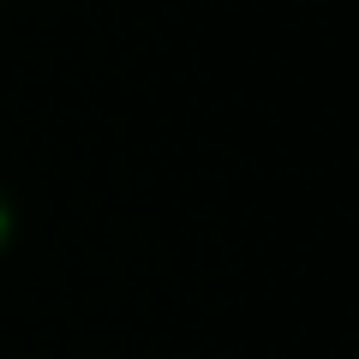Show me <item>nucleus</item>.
<instances>
[{
  "label": "nucleus",
  "instance_id": "1",
  "mask_svg": "<svg viewBox=\"0 0 359 359\" xmlns=\"http://www.w3.org/2000/svg\"><path fill=\"white\" fill-rule=\"evenodd\" d=\"M13 240V204H6V192H0V245Z\"/></svg>",
  "mask_w": 359,
  "mask_h": 359
}]
</instances>
